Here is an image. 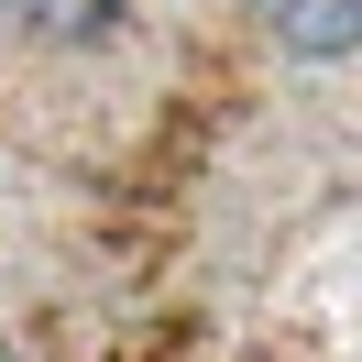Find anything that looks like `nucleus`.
Here are the masks:
<instances>
[{
	"instance_id": "2",
	"label": "nucleus",
	"mask_w": 362,
	"mask_h": 362,
	"mask_svg": "<svg viewBox=\"0 0 362 362\" xmlns=\"http://www.w3.org/2000/svg\"><path fill=\"white\" fill-rule=\"evenodd\" d=\"M11 11V33H33V45H110L121 33V0H0Z\"/></svg>"
},
{
	"instance_id": "1",
	"label": "nucleus",
	"mask_w": 362,
	"mask_h": 362,
	"mask_svg": "<svg viewBox=\"0 0 362 362\" xmlns=\"http://www.w3.org/2000/svg\"><path fill=\"white\" fill-rule=\"evenodd\" d=\"M252 23L296 55V66H340L362 45V0H252Z\"/></svg>"
},
{
	"instance_id": "3",
	"label": "nucleus",
	"mask_w": 362,
	"mask_h": 362,
	"mask_svg": "<svg viewBox=\"0 0 362 362\" xmlns=\"http://www.w3.org/2000/svg\"><path fill=\"white\" fill-rule=\"evenodd\" d=\"M0 362H11V351H0Z\"/></svg>"
}]
</instances>
